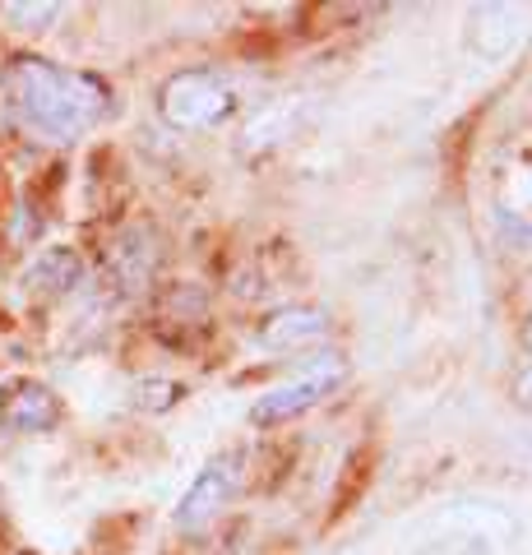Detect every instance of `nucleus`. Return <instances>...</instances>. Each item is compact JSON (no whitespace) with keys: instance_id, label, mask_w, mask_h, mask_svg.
I'll return each instance as SVG.
<instances>
[{"instance_id":"7ed1b4c3","label":"nucleus","mask_w":532,"mask_h":555,"mask_svg":"<svg viewBox=\"0 0 532 555\" xmlns=\"http://www.w3.org/2000/svg\"><path fill=\"white\" fill-rule=\"evenodd\" d=\"M232 107H236L232 83L209 65L181 69V75H171L158 93V112H163L167 126H177V130H209L218 120H228Z\"/></svg>"},{"instance_id":"423d86ee","label":"nucleus","mask_w":532,"mask_h":555,"mask_svg":"<svg viewBox=\"0 0 532 555\" xmlns=\"http://www.w3.org/2000/svg\"><path fill=\"white\" fill-rule=\"evenodd\" d=\"M324 328H329V315L324 310H283L264 324V343L269 347H306L315 343Z\"/></svg>"},{"instance_id":"20e7f679","label":"nucleus","mask_w":532,"mask_h":555,"mask_svg":"<svg viewBox=\"0 0 532 555\" xmlns=\"http://www.w3.org/2000/svg\"><path fill=\"white\" fill-rule=\"evenodd\" d=\"M246 477H250V454H246V449H228V454H218V459L191 481V491L181 495V505H177V528H204L209 518H218L236 495H242Z\"/></svg>"},{"instance_id":"6e6552de","label":"nucleus","mask_w":532,"mask_h":555,"mask_svg":"<svg viewBox=\"0 0 532 555\" xmlns=\"http://www.w3.org/2000/svg\"><path fill=\"white\" fill-rule=\"evenodd\" d=\"M514 403H519L523 412H532V366H523L519 375H514Z\"/></svg>"},{"instance_id":"f03ea898","label":"nucleus","mask_w":532,"mask_h":555,"mask_svg":"<svg viewBox=\"0 0 532 555\" xmlns=\"http://www.w3.org/2000/svg\"><path fill=\"white\" fill-rule=\"evenodd\" d=\"M342 379H348V361H342L338 352H320L311 357L306 366H297L287 379H278L269 393L255 398L250 408V422L255 426H278V422H291V416L311 412L315 403H324Z\"/></svg>"},{"instance_id":"1a4fd4ad","label":"nucleus","mask_w":532,"mask_h":555,"mask_svg":"<svg viewBox=\"0 0 532 555\" xmlns=\"http://www.w3.org/2000/svg\"><path fill=\"white\" fill-rule=\"evenodd\" d=\"M523 338H528V347H532V320H528V328H523Z\"/></svg>"},{"instance_id":"39448f33","label":"nucleus","mask_w":532,"mask_h":555,"mask_svg":"<svg viewBox=\"0 0 532 555\" xmlns=\"http://www.w3.org/2000/svg\"><path fill=\"white\" fill-rule=\"evenodd\" d=\"M61 416V403L56 393L38 379H14V385L0 389V422L10 430H28V436H38V430H51Z\"/></svg>"},{"instance_id":"f257e3e1","label":"nucleus","mask_w":532,"mask_h":555,"mask_svg":"<svg viewBox=\"0 0 532 555\" xmlns=\"http://www.w3.org/2000/svg\"><path fill=\"white\" fill-rule=\"evenodd\" d=\"M5 107L24 134L42 144H75L112 116V89L83 69L20 56L5 69Z\"/></svg>"},{"instance_id":"0eeeda50","label":"nucleus","mask_w":532,"mask_h":555,"mask_svg":"<svg viewBox=\"0 0 532 555\" xmlns=\"http://www.w3.org/2000/svg\"><path fill=\"white\" fill-rule=\"evenodd\" d=\"M61 5H5V20H28L24 28H42L38 20H56Z\"/></svg>"}]
</instances>
